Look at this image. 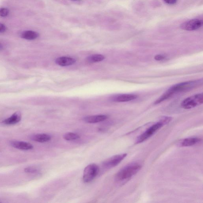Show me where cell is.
<instances>
[{
  "instance_id": "6da1fadb",
  "label": "cell",
  "mask_w": 203,
  "mask_h": 203,
  "mask_svg": "<svg viewBox=\"0 0 203 203\" xmlns=\"http://www.w3.org/2000/svg\"><path fill=\"white\" fill-rule=\"evenodd\" d=\"M202 84V80L199 79L197 80L188 81L183 82L175 85L172 86L169 89L163 94L159 98H158L154 104H157L161 103L172 97L174 95L179 92H185L192 89Z\"/></svg>"
},
{
  "instance_id": "7a4b0ae2",
  "label": "cell",
  "mask_w": 203,
  "mask_h": 203,
  "mask_svg": "<svg viewBox=\"0 0 203 203\" xmlns=\"http://www.w3.org/2000/svg\"><path fill=\"white\" fill-rule=\"evenodd\" d=\"M141 168L142 165L137 163L126 165L117 172L115 180L119 183H124L135 175Z\"/></svg>"
},
{
  "instance_id": "3957f363",
  "label": "cell",
  "mask_w": 203,
  "mask_h": 203,
  "mask_svg": "<svg viewBox=\"0 0 203 203\" xmlns=\"http://www.w3.org/2000/svg\"><path fill=\"white\" fill-rule=\"evenodd\" d=\"M172 120V118L170 117H164L159 122L150 127L146 131H144L136 139V144H139L147 140L151 136L153 135L158 130L164 125L169 124Z\"/></svg>"
},
{
  "instance_id": "277c9868",
  "label": "cell",
  "mask_w": 203,
  "mask_h": 203,
  "mask_svg": "<svg viewBox=\"0 0 203 203\" xmlns=\"http://www.w3.org/2000/svg\"><path fill=\"white\" fill-rule=\"evenodd\" d=\"M203 103V93H199L186 98L182 103L181 106L183 108L188 110L202 105Z\"/></svg>"
},
{
  "instance_id": "5b68a950",
  "label": "cell",
  "mask_w": 203,
  "mask_h": 203,
  "mask_svg": "<svg viewBox=\"0 0 203 203\" xmlns=\"http://www.w3.org/2000/svg\"><path fill=\"white\" fill-rule=\"evenodd\" d=\"M99 168L97 164H91L85 168L83 172V180L85 183L92 181L98 175Z\"/></svg>"
},
{
  "instance_id": "8992f818",
  "label": "cell",
  "mask_w": 203,
  "mask_h": 203,
  "mask_svg": "<svg viewBox=\"0 0 203 203\" xmlns=\"http://www.w3.org/2000/svg\"><path fill=\"white\" fill-rule=\"evenodd\" d=\"M127 156L126 153L116 155L103 162V165L106 169H110L117 166Z\"/></svg>"
},
{
  "instance_id": "52a82bcc",
  "label": "cell",
  "mask_w": 203,
  "mask_h": 203,
  "mask_svg": "<svg viewBox=\"0 0 203 203\" xmlns=\"http://www.w3.org/2000/svg\"><path fill=\"white\" fill-rule=\"evenodd\" d=\"M202 25V22L201 20L194 19L184 22L180 25V28L186 31H194L200 28Z\"/></svg>"
},
{
  "instance_id": "ba28073f",
  "label": "cell",
  "mask_w": 203,
  "mask_h": 203,
  "mask_svg": "<svg viewBox=\"0 0 203 203\" xmlns=\"http://www.w3.org/2000/svg\"><path fill=\"white\" fill-rule=\"evenodd\" d=\"M22 119V115L20 111H16L12 115L2 122L3 124L7 125H15L19 122Z\"/></svg>"
},
{
  "instance_id": "9c48e42d",
  "label": "cell",
  "mask_w": 203,
  "mask_h": 203,
  "mask_svg": "<svg viewBox=\"0 0 203 203\" xmlns=\"http://www.w3.org/2000/svg\"><path fill=\"white\" fill-rule=\"evenodd\" d=\"M108 118V116L106 115H98L88 116L83 118V120L86 123L89 124H95L104 121Z\"/></svg>"
},
{
  "instance_id": "30bf717a",
  "label": "cell",
  "mask_w": 203,
  "mask_h": 203,
  "mask_svg": "<svg viewBox=\"0 0 203 203\" xmlns=\"http://www.w3.org/2000/svg\"><path fill=\"white\" fill-rule=\"evenodd\" d=\"M76 62V60L75 58L65 56L57 57L55 60L56 64L61 66H67L72 65L74 64Z\"/></svg>"
},
{
  "instance_id": "8fae6325",
  "label": "cell",
  "mask_w": 203,
  "mask_h": 203,
  "mask_svg": "<svg viewBox=\"0 0 203 203\" xmlns=\"http://www.w3.org/2000/svg\"><path fill=\"white\" fill-rule=\"evenodd\" d=\"M11 145L15 148L23 151L31 150L33 148V146L30 143L23 141H12L11 143Z\"/></svg>"
},
{
  "instance_id": "7c38bea8",
  "label": "cell",
  "mask_w": 203,
  "mask_h": 203,
  "mask_svg": "<svg viewBox=\"0 0 203 203\" xmlns=\"http://www.w3.org/2000/svg\"><path fill=\"white\" fill-rule=\"evenodd\" d=\"M137 98V96L133 94H122L118 95L113 98L114 101L118 103H124L131 101Z\"/></svg>"
},
{
  "instance_id": "4fadbf2b",
  "label": "cell",
  "mask_w": 203,
  "mask_h": 203,
  "mask_svg": "<svg viewBox=\"0 0 203 203\" xmlns=\"http://www.w3.org/2000/svg\"><path fill=\"white\" fill-rule=\"evenodd\" d=\"M202 141L200 138L197 137H190L183 139L179 143V145L181 147H188L194 146Z\"/></svg>"
},
{
  "instance_id": "5bb4252c",
  "label": "cell",
  "mask_w": 203,
  "mask_h": 203,
  "mask_svg": "<svg viewBox=\"0 0 203 203\" xmlns=\"http://www.w3.org/2000/svg\"><path fill=\"white\" fill-rule=\"evenodd\" d=\"M31 139L39 143H45L51 139V136L47 134H37L31 137Z\"/></svg>"
},
{
  "instance_id": "9a60e30c",
  "label": "cell",
  "mask_w": 203,
  "mask_h": 203,
  "mask_svg": "<svg viewBox=\"0 0 203 203\" xmlns=\"http://www.w3.org/2000/svg\"><path fill=\"white\" fill-rule=\"evenodd\" d=\"M39 36L38 33L33 31H23L21 34L22 38L28 40H32L37 39Z\"/></svg>"
},
{
  "instance_id": "2e32d148",
  "label": "cell",
  "mask_w": 203,
  "mask_h": 203,
  "mask_svg": "<svg viewBox=\"0 0 203 203\" xmlns=\"http://www.w3.org/2000/svg\"><path fill=\"white\" fill-rule=\"evenodd\" d=\"M105 59V56L100 54H95L87 57V60L89 63H95L102 61Z\"/></svg>"
},
{
  "instance_id": "e0dca14e",
  "label": "cell",
  "mask_w": 203,
  "mask_h": 203,
  "mask_svg": "<svg viewBox=\"0 0 203 203\" xmlns=\"http://www.w3.org/2000/svg\"><path fill=\"white\" fill-rule=\"evenodd\" d=\"M63 138L66 140H73L79 139L80 138V136L77 134L69 132L65 133L63 136Z\"/></svg>"
},
{
  "instance_id": "ac0fdd59",
  "label": "cell",
  "mask_w": 203,
  "mask_h": 203,
  "mask_svg": "<svg viewBox=\"0 0 203 203\" xmlns=\"http://www.w3.org/2000/svg\"><path fill=\"white\" fill-rule=\"evenodd\" d=\"M9 14V10L5 8H0V16L5 17L7 16Z\"/></svg>"
},
{
  "instance_id": "d6986e66",
  "label": "cell",
  "mask_w": 203,
  "mask_h": 203,
  "mask_svg": "<svg viewBox=\"0 0 203 203\" xmlns=\"http://www.w3.org/2000/svg\"><path fill=\"white\" fill-rule=\"evenodd\" d=\"M37 169L31 167H27L24 169L25 172L28 173H35L37 172Z\"/></svg>"
},
{
  "instance_id": "ffe728a7",
  "label": "cell",
  "mask_w": 203,
  "mask_h": 203,
  "mask_svg": "<svg viewBox=\"0 0 203 203\" xmlns=\"http://www.w3.org/2000/svg\"><path fill=\"white\" fill-rule=\"evenodd\" d=\"M165 57L164 55H156L155 56L154 59L157 61H161L165 59Z\"/></svg>"
},
{
  "instance_id": "44dd1931",
  "label": "cell",
  "mask_w": 203,
  "mask_h": 203,
  "mask_svg": "<svg viewBox=\"0 0 203 203\" xmlns=\"http://www.w3.org/2000/svg\"><path fill=\"white\" fill-rule=\"evenodd\" d=\"M6 30V27L4 24L0 23V33L5 32Z\"/></svg>"
},
{
  "instance_id": "7402d4cb",
  "label": "cell",
  "mask_w": 203,
  "mask_h": 203,
  "mask_svg": "<svg viewBox=\"0 0 203 203\" xmlns=\"http://www.w3.org/2000/svg\"><path fill=\"white\" fill-rule=\"evenodd\" d=\"M165 3L169 4H174L177 3V0H164Z\"/></svg>"
},
{
  "instance_id": "603a6c76",
  "label": "cell",
  "mask_w": 203,
  "mask_h": 203,
  "mask_svg": "<svg viewBox=\"0 0 203 203\" xmlns=\"http://www.w3.org/2000/svg\"><path fill=\"white\" fill-rule=\"evenodd\" d=\"M3 49H4V46L1 42H0V50H3Z\"/></svg>"
},
{
  "instance_id": "cb8c5ba5",
  "label": "cell",
  "mask_w": 203,
  "mask_h": 203,
  "mask_svg": "<svg viewBox=\"0 0 203 203\" xmlns=\"http://www.w3.org/2000/svg\"><path fill=\"white\" fill-rule=\"evenodd\" d=\"M72 1H78V0H72Z\"/></svg>"
}]
</instances>
